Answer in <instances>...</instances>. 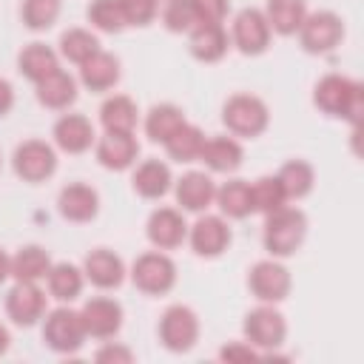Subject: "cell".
Wrapping results in <instances>:
<instances>
[{"label":"cell","instance_id":"cell-1","mask_svg":"<svg viewBox=\"0 0 364 364\" xmlns=\"http://www.w3.org/2000/svg\"><path fill=\"white\" fill-rule=\"evenodd\" d=\"M313 102L327 117H341L350 125H361L364 85L344 74H324L313 88Z\"/></svg>","mask_w":364,"mask_h":364},{"label":"cell","instance_id":"cell-2","mask_svg":"<svg viewBox=\"0 0 364 364\" xmlns=\"http://www.w3.org/2000/svg\"><path fill=\"white\" fill-rule=\"evenodd\" d=\"M304 236H307V216L296 205H282V208L264 213L262 242L273 259L293 256L301 247Z\"/></svg>","mask_w":364,"mask_h":364},{"label":"cell","instance_id":"cell-3","mask_svg":"<svg viewBox=\"0 0 364 364\" xmlns=\"http://www.w3.org/2000/svg\"><path fill=\"white\" fill-rule=\"evenodd\" d=\"M222 122L233 136H259L270 122V111L256 94H233L222 105Z\"/></svg>","mask_w":364,"mask_h":364},{"label":"cell","instance_id":"cell-4","mask_svg":"<svg viewBox=\"0 0 364 364\" xmlns=\"http://www.w3.org/2000/svg\"><path fill=\"white\" fill-rule=\"evenodd\" d=\"M242 330H245V341L253 344L262 353V358L264 353H276V347H282L287 338L284 316L276 310V304H264V301L245 316Z\"/></svg>","mask_w":364,"mask_h":364},{"label":"cell","instance_id":"cell-5","mask_svg":"<svg viewBox=\"0 0 364 364\" xmlns=\"http://www.w3.org/2000/svg\"><path fill=\"white\" fill-rule=\"evenodd\" d=\"M85 338L88 333H85L80 310L63 304L43 316V341L54 353H77L85 344Z\"/></svg>","mask_w":364,"mask_h":364},{"label":"cell","instance_id":"cell-6","mask_svg":"<svg viewBox=\"0 0 364 364\" xmlns=\"http://www.w3.org/2000/svg\"><path fill=\"white\" fill-rule=\"evenodd\" d=\"M299 40H301V48L310 54H330L344 40V20L327 9L313 14L307 11L304 23L299 26Z\"/></svg>","mask_w":364,"mask_h":364},{"label":"cell","instance_id":"cell-7","mask_svg":"<svg viewBox=\"0 0 364 364\" xmlns=\"http://www.w3.org/2000/svg\"><path fill=\"white\" fill-rule=\"evenodd\" d=\"M131 282H134L136 290H142L148 296L168 293L176 282V264L168 253L148 250V253L136 256V262L131 264Z\"/></svg>","mask_w":364,"mask_h":364},{"label":"cell","instance_id":"cell-8","mask_svg":"<svg viewBox=\"0 0 364 364\" xmlns=\"http://www.w3.org/2000/svg\"><path fill=\"white\" fill-rule=\"evenodd\" d=\"M159 341L171 353H188L199 341V316L188 304H171L159 318Z\"/></svg>","mask_w":364,"mask_h":364},{"label":"cell","instance_id":"cell-9","mask_svg":"<svg viewBox=\"0 0 364 364\" xmlns=\"http://www.w3.org/2000/svg\"><path fill=\"white\" fill-rule=\"evenodd\" d=\"M247 287L250 293L264 301V304H279L287 299L290 287H293V279H290V270L276 262V259H262L250 267L247 273Z\"/></svg>","mask_w":364,"mask_h":364},{"label":"cell","instance_id":"cell-10","mask_svg":"<svg viewBox=\"0 0 364 364\" xmlns=\"http://www.w3.org/2000/svg\"><path fill=\"white\" fill-rule=\"evenodd\" d=\"M270 26H267V17H264V11L262 9H253V6H247V9H242L236 17H233V23H230V43L242 51V54H247V57H256V54H262L267 46H270Z\"/></svg>","mask_w":364,"mask_h":364},{"label":"cell","instance_id":"cell-11","mask_svg":"<svg viewBox=\"0 0 364 364\" xmlns=\"http://www.w3.org/2000/svg\"><path fill=\"white\" fill-rule=\"evenodd\" d=\"M11 168L26 182H43L57 168V154L46 139H26L11 154Z\"/></svg>","mask_w":364,"mask_h":364},{"label":"cell","instance_id":"cell-12","mask_svg":"<svg viewBox=\"0 0 364 364\" xmlns=\"http://www.w3.org/2000/svg\"><path fill=\"white\" fill-rule=\"evenodd\" d=\"M230 228L225 222V216H213V213H205L199 216L191 228H188V242L193 247L196 256H205V259H216L228 250L230 245Z\"/></svg>","mask_w":364,"mask_h":364},{"label":"cell","instance_id":"cell-13","mask_svg":"<svg viewBox=\"0 0 364 364\" xmlns=\"http://www.w3.org/2000/svg\"><path fill=\"white\" fill-rule=\"evenodd\" d=\"M46 293L37 282H14V287L6 293V313L14 324L31 327L46 316Z\"/></svg>","mask_w":364,"mask_h":364},{"label":"cell","instance_id":"cell-14","mask_svg":"<svg viewBox=\"0 0 364 364\" xmlns=\"http://www.w3.org/2000/svg\"><path fill=\"white\" fill-rule=\"evenodd\" d=\"M85 333L91 338H114L122 327V304L108 296H94L80 307Z\"/></svg>","mask_w":364,"mask_h":364},{"label":"cell","instance_id":"cell-15","mask_svg":"<svg viewBox=\"0 0 364 364\" xmlns=\"http://www.w3.org/2000/svg\"><path fill=\"white\" fill-rule=\"evenodd\" d=\"M94 151H97V162L108 171H125L136 162L139 156V142L134 134H122V131H105L97 142H94Z\"/></svg>","mask_w":364,"mask_h":364},{"label":"cell","instance_id":"cell-16","mask_svg":"<svg viewBox=\"0 0 364 364\" xmlns=\"http://www.w3.org/2000/svg\"><path fill=\"white\" fill-rule=\"evenodd\" d=\"M145 233H148V242L156 250H173L188 239V225H185V216L176 208H156L148 216Z\"/></svg>","mask_w":364,"mask_h":364},{"label":"cell","instance_id":"cell-17","mask_svg":"<svg viewBox=\"0 0 364 364\" xmlns=\"http://www.w3.org/2000/svg\"><path fill=\"white\" fill-rule=\"evenodd\" d=\"M54 145L65 154H82L97 142V131L85 114H63L51 128Z\"/></svg>","mask_w":364,"mask_h":364},{"label":"cell","instance_id":"cell-18","mask_svg":"<svg viewBox=\"0 0 364 364\" xmlns=\"http://www.w3.org/2000/svg\"><path fill=\"white\" fill-rule=\"evenodd\" d=\"M82 276L100 287V290H111V287H119L122 279H125V262L108 250V247H94L85 262H82Z\"/></svg>","mask_w":364,"mask_h":364},{"label":"cell","instance_id":"cell-19","mask_svg":"<svg viewBox=\"0 0 364 364\" xmlns=\"http://www.w3.org/2000/svg\"><path fill=\"white\" fill-rule=\"evenodd\" d=\"M176 205L182 210H191V213H202L208 205H213L216 199V185L213 179L205 173V171H188L176 179Z\"/></svg>","mask_w":364,"mask_h":364},{"label":"cell","instance_id":"cell-20","mask_svg":"<svg viewBox=\"0 0 364 364\" xmlns=\"http://www.w3.org/2000/svg\"><path fill=\"white\" fill-rule=\"evenodd\" d=\"M57 210L68 222H91L100 210V193L85 182H71L60 191Z\"/></svg>","mask_w":364,"mask_h":364},{"label":"cell","instance_id":"cell-21","mask_svg":"<svg viewBox=\"0 0 364 364\" xmlns=\"http://www.w3.org/2000/svg\"><path fill=\"white\" fill-rule=\"evenodd\" d=\"M230 37L222 23H199L188 31V48L202 63H216L228 54Z\"/></svg>","mask_w":364,"mask_h":364},{"label":"cell","instance_id":"cell-22","mask_svg":"<svg viewBox=\"0 0 364 364\" xmlns=\"http://www.w3.org/2000/svg\"><path fill=\"white\" fill-rule=\"evenodd\" d=\"M34 94H37L40 105H46L51 111H63L77 100V80L65 68H54L51 74H46L43 80L34 82Z\"/></svg>","mask_w":364,"mask_h":364},{"label":"cell","instance_id":"cell-23","mask_svg":"<svg viewBox=\"0 0 364 364\" xmlns=\"http://www.w3.org/2000/svg\"><path fill=\"white\" fill-rule=\"evenodd\" d=\"M199 159L216 171V173H230L242 165L245 159V151L239 145L236 136H228V134H216V136H205V145L199 151Z\"/></svg>","mask_w":364,"mask_h":364},{"label":"cell","instance_id":"cell-24","mask_svg":"<svg viewBox=\"0 0 364 364\" xmlns=\"http://www.w3.org/2000/svg\"><path fill=\"white\" fill-rule=\"evenodd\" d=\"M119 80V60L111 51H94L88 60L80 63V82L91 91H108Z\"/></svg>","mask_w":364,"mask_h":364},{"label":"cell","instance_id":"cell-25","mask_svg":"<svg viewBox=\"0 0 364 364\" xmlns=\"http://www.w3.org/2000/svg\"><path fill=\"white\" fill-rule=\"evenodd\" d=\"M173 176H171V168L162 162V159H145L136 165L134 176H131V185L134 191L142 196V199H159L168 193Z\"/></svg>","mask_w":364,"mask_h":364},{"label":"cell","instance_id":"cell-26","mask_svg":"<svg viewBox=\"0 0 364 364\" xmlns=\"http://www.w3.org/2000/svg\"><path fill=\"white\" fill-rule=\"evenodd\" d=\"M51 256L40 245H26L11 256V279L14 282H40L51 270Z\"/></svg>","mask_w":364,"mask_h":364},{"label":"cell","instance_id":"cell-27","mask_svg":"<svg viewBox=\"0 0 364 364\" xmlns=\"http://www.w3.org/2000/svg\"><path fill=\"white\" fill-rule=\"evenodd\" d=\"M139 119L136 102L125 94H114L100 105V122L105 131H122V134H134Z\"/></svg>","mask_w":364,"mask_h":364},{"label":"cell","instance_id":"cell-28","mask_svg":"<svg viewBox=\"0 0 364 364\" xmlns=\"http://www.w3.org/2000/svg\"><path fill=\"white\" fill-rule=\"evenodd\" d=\"M264 17H267L270 31L296 34L299 26L307 17V3L304 0H267L264 3Z\"/></svg>","mask_w":364,"mask_h":364},{"label":"cell","instance_id":"cell-29","mask_svg":"<svg viewBox=\"0 0 364 364\" xmlns=\"http://www.w3.org/2000/svg\"><path fill=\"white\" fill-rule=\"evenodd\" d=\"M17 68L26 80L37 82L46 74H51L54 68H60V54L54 48H48L46 43H28L17 57Z\"/></svg>","mask_w":364,"mask_h":364},{"label":"cell","instance_id":"cell-30","mask_svg":"<svg viewBox=\"0 0 364 364\" xmlns=\"http://www.w3.org/2000/svg\"><path fill=\"white\" fill-rule=\"evenodd\" d=\"M222 210V216L228 219H245L253 213V202H250V182L247 179H228L222 188H216V199H213Z\"/></svg>","mask_w":364,"mask_h":364},{"label":"cell","instance_id":"cell-31","mask_svg":"<svg viewBox=\"0 0 364 364\" xmlns=\"http://www.w3.org/2000/svg\"><path fill=\"white\" fill-rule=\"evenodd\" d=\"M46 282H48V293H51L57 301L68 304V301H74V299L82 293L85 276H82V270H80L77 264L57 262V264H51V270H48Z\"/></svg>","mask_w":364,"mask_h":364},{"label":"cell","instance_id":"cell-32","mask_svg":"<svg viewBox=\"0 0 364 364\" xmlns=\"http://www.w3.org/2000/svg\"><path fill=\"white\" fill-rule=\"evenodd\" d=\"M185 122H188V119H185V114H182L179 105H173V102H159V105H154V108L145 114V134H148L151 142H162V145H165V139H168L179 125H185Z\"/></svg>","mask_w":364,"mask_h":364},{"label":"cell","instance_id":"cell-33","mask_svg":"<svg viewBox=\"0 0 364 364\" xmlns=\"http://www.w3.org/2000/svg\"><path fill=\"white\" fill-rule=\"evenodd\" d=\"M276 179H279V185H282V191H284L287 199H301V196H307V193L313 191L316 171H313V165L304 162V159H287V162L279 168Z\"/></svg>","mask_w":364,"mask_h":364},{"label":"cell","instance_id":"cell-34","mask_svg":"<svg viewBox=\"0 0 364 364\" xmlns=\"http://www.w3.org/2000/svg\"><path fill=\"white\" fill-rule=\"evenodd\" d=\"M202 145H205V134H202V128L193 125V122L179 125V128L165 139V151H168V156L176 159V162H196Z\"/></svg>","mask_w":364,"mask_h":364},{"label":"cell","instance_id":"cell-35","mask_svg":"<svg viewBox=\"0 0 364 364\" xmlns=\"http://www.w3.org/2000/svg\"><path fill=\"white\" fill-rule=\"evenodd\" d=\"M94 51H100V40L94 31L88 28H68L60 34V54L68 60V63H82L88 60Z\"/></svg>","mask_w":364,"mask_h":364},{"label":"cell","instance_id":"cell-36","mask_svg":"<svg viewBox=\"0 0 364 364\" xmlns=\"http://www.w3.org/2000/svg\"><path fill=\"white\" fill-rule=\"evenodd\" d=\"M250 202H253V210H259V213H270V210L287 205V196H284L276 173L273 176H259V179L250 182Z\"/></svg>","mask_w":364,"mask_h":364},{"label":"cell","instance_id":"cell-37","mask_svg":"<svg viewBox=\"0 0 364 364\" xmlns=\"http://www.w3.org/2000/svg\"><path fill=\"white\" fill-rule=\"evenodd\" d=\"M88 23L97 31H105V34L122 31L125 28V17H122L119 0H91V6H88Z\"/></svg>","mask_w":364,"mask_h":364},{"label":"cell","instance_id":"cell-38","mask_svg":"<svg viewBox=\"0 0 364 364\" xmlns=\"http://www.w3.org/2000/svg\"><path fill=\"white\" fill-rule=\"evenodd\" d=\"M20 17H23V23H26V28H31V31H46V28H51L54 20L60 17V0H23Z\"/></svg>","mask_w":364,"mask_h":364},{"label":"cell","instance_id":"cell-39","mask_svg":"<svg viewBox=\"0 0 364 364\" xmlns=\"http://www.w3.org/2000/svg\"><path fill=\"white\" fill-rule=\"evenodd\" d=\"M162 23L168 31H176V34H188L193 26H199V11H196V3L193 0H168L165 9H162Z\"/></svg>","mask_w":364,"mask_h":364},{"label":"cell","instance_id":"cell-40","mask_svg":"<svg viewBox=\"0 0 364 364\" xmlns=\"http://www.w3.org/2000/svg\"><path fill=\"white\" fill-rule=\"evenodd\" d=\"M125 26H148L159 14V0H119Z\"/></svg>","mask_w":364,"mask_h":364},{"label":"cell","instance_id":"cell-41","mask_svg":"<svg viewBox=\"0 0 364 364\" xmlns=\"http://www.w3.org/2000/svg\"><path fill=\"white\" fill-rule=\"evenodd\" d=\"M219 358L228 364H253V361H262V353L247 341H228L219 350Z\"/></svg>","mask_w":364,"mask_h":364},{"label":"cell","instance_id":"cell-42","mask_svg":"<svg viewBox=\"0 0 364 364\" xmlns=\"http://www.w3.org/2000/svg\"><path fill=\"white\" fill-rule=\"evenodd\" d=\"M134 358H136V355H134L131 347L114 344V341H105V344L94 353V361H100V364H131Z\"/></svg>","mask_w":364,"mask_h":364},{"label":"cell","instance_id":"cell-43","mask_svg":"<svg viewBox=\"0 0 364 364\" xmlns=\"http://www.w3.org/2000/svg\"><path fill=\"white\" fill-rule=\"evenodd\" d=\"M199 11V23H225L230 11V0H193Z\"/></svg>","mask_w":364,"mask_h":364},{"label":"cell","instance_id":"cell-44","mask_svg":"<svg viewBox=\"0 0 364 364\" xmlns=\"http://www.w3.org/2000/svg\"><path fill=\"white\" fill-rule=\"evenodd\" d=\"M11 105H14V88L6 77H0V117H6L11 111Z\"/></svg>","mask_w":364,"mask_h":364},{"label":"cell","instance_id":"cell-45","mask_svg":"<svg viewBox=\"0 0 364 364\" xmlns=\"http://www.w3.org/2000/svg\"><path fill=\"white\" fill-rule=\"evenodd\" d=\"M11 276V256L0 247V282H6Z\"/></svg>","mask_w":364,"mask_h":364},{"label":"cell","instance_id":"cell-46","mask_svg":"<svg viewBox=\"0 0 364 364\" xmlns=\"http://www.w3.org/2000/svg\"><path fill=\"white\" fill-rule=\"evenodd\" d=\"M9 344H11V336H9V330H6V324H0V355L9 350Z\"/></svg>","mask_w":364,"mask_h":364}]
</instances>
